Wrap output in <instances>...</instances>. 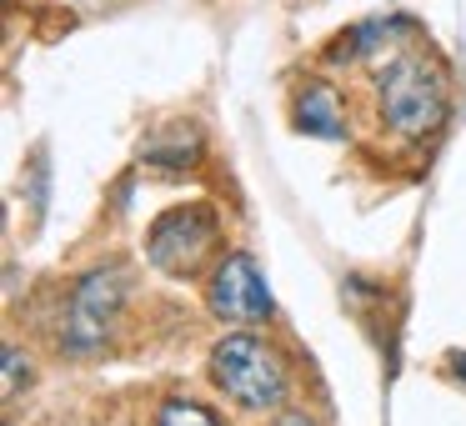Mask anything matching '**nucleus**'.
Returning <instances> with one entry per match:
<instances>
[{
    "instance_id": "f03ea898",
    "label": "nucleus",
    "mask_w": 466,
    "mask_h": 426,
    "mask_svg": "<svg viewBox=\"0 0 466 426\" xmlns=\"http://www.w3.org/2000/svg\"><path fill=\"white\" fill-rule=\"evenodd\" d=\"M211 381L241 411H276L286 401V391H291V366L266 336L231 331L211 351Z\"/></svg>"
},
{
    "instance_id": "39448f33",
    "label": "nucleus",
    "mask_w": 466,
    "mask_h": 426,
    "mask_svg": "<svg viewBox=\"0 0 466 426\" xmlns=\"http://www.w3.org/2000/svg\"><path fill=\"white\" fill-rule=\"evenodd\" d=\"M211 311L231 326H256L271 316V286H266L261 266L251 256H221L211 271V291H206Z\"/></svg>"
},
{
    "instance_id": "0eeeda50",
    "label": "nucleus",
    "mask_w": 466,
    "mask_h": 426,
    "mask_svg": "<svg viewBox=\"0 0 466 426\" xmlns=\"http://www.w3.org/2000/svg\"><path fill=\"white\" fill-rule=\"evenodd\" d=\"M196 156H201V136L191 126H171L166 136L146 141V161H156V166H191Z\"/></svg>"
},
{
    "instance_id": "20e7f679",
    "label": "nucleus",
    "mask_w": 466,
    "mask_h": 426,
    "mask_svg": "<svg viewBox=\"0 0 466 426\" xmlns=\"http://www.w3.org/2000/svg\"><path fill=\"white\" fill-rule=\"evenodd\" d=\"M126 296V276L121 271H91L66 301V321H61V346L76 356L101 351L106 336H111V321L121 311Z\"/></svg>"
},
{
    "instance_id": "7ed1b4c3",
    "label": "nucleus",
    "mask_w": 466,
    "mask_h": 426,
    "mask_svg": "<svg viewBox=\"0 0 466 426\" xmlns=\"http://www.w3.org/2000/svg\"><path fill=\"white\" fill-rule=\"evenodd\" d=\"M146 261L166 276H196L206 261H221V216L211 206H176L146 236Z\"/></svg>"
},
{
    "instance_id": "6e6552de",
    "label": "nucleus",
    "mask_w": 466,
    "mask_h": 426,
    "mask_svg": "<svg viewBox=\"0 0 466 426\" xmlns=\"http://www.w3.org/2000/svg\"><path fill=\"white\" fill-rule=\"evenodd\" d=\"M156 426H221V421L196 401H166L161 416H156Z\"/></svg>"
},
{
    "instance_id": "1a4fd4ad",
    "label": "nucleus",
    "mask_w": 466,
    "mask_h": 426,
    "mask_svg": "<svg viewBox=\"0 0 466 426\" xmlns=\"http://www.w3.org/2000/svg\"><path fill=\"white\" fill-rule=\"evenodd\" d=\"M21 391V351L15 346H5V396Z\"/></svg>"
},
{
    "instance_id": "9d476101",
    "label": "nucleus",
    "mask_w": 466,
    "mask_h": 426,
    "mask_svg": "<svg viewBox=\"0 0 466 426\" xmlns=\"http://www.w3.org/2000/svg\"><path fill=\"white\" fill-rule=\"evenodd\" d=\"M276 426H316V421H311V416H301V411H286Z\"/></svg>"
},
{
    "instance_id": "9b49d317",
    "label": "nucleus",
    "mask_w": 466,
    "mask_h": 426,
    "mask_svg": "<svg viewBox=\"0 0 466 426\" xmlns=\"http://www.w3.org/2000/svg\"><path fill=\"white\" fill-rule=\"evenodd\" d=\"M451 371H456V376H461V381H466V351H461V356H451Z\"/></svg>"
},
{
    "instance_id": "423d86ee",
    "label": "nucleus",
    "mask_w": 466,
    "mask_h": 426,
    "mask_svg": "<svg viewBox=\"0 0 466 426\" xmlns=\"http://www.w3.org/2000/svg\"><path fill=\"white\" fill-rule=\"evenodd\" d=\"M296 126L306 136H321V141H341L346 121H341V101H336L331 86H306L296 96Z\"/></svg>"
},
{
    "instance_id": "f257e3e1",
    "label": "nucleus",
    "mask_w": 466,
    "mask_h": 426,
    "mask_svg": "<svg viewBox=\"0 0 466 426\" xmlns=\"http://www.w3.org/2000/svg\"><path fill=\"white\" fill-rule=\"evenodd\" d=\"M376 106H381V121L396 136H431L446 121V81L436 71L431 56L421 51H391L376 61Z\"/></svg>"
}]
</instances>
